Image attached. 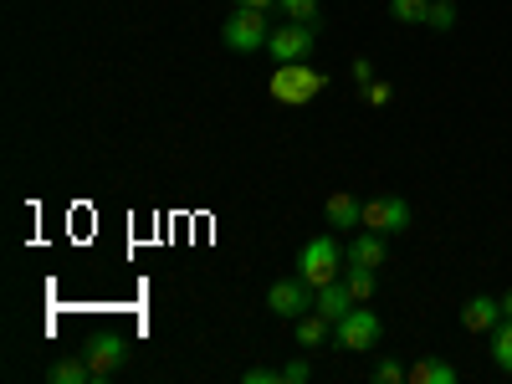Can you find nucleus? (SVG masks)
I'll use <instances>...</instances> for the list:
<instances>
[{
    "instance_id": "obj_1",
    "label": "nucleus",
    "mask_w": 512,
    "mask_h": 384,
    "mask_svg": "<svg viewBox=\"0 0 512 384\" xmlns=\"http://www.w3.org/2000/svg\"><path fill=\"white\" fill-rule=\"evenodd\" d=\"M323 88H328V72L313 67V62H277V72H272V98L287 103V108L313 103Z\"/></svg>"
},
{
    "instance_id": "obj_2",
    "label": "nucleus",
    "mask_w": 512,
    "mask_h": 384,
    "mask_svg": "<svg viewBox=\"0 0 512 384\" xmlns=\"http://www.w3.org/2000/svg\"><path fill=\"white\" fill-rule=\"evenodd\" d=\"M344 262H349V256H344V246H338V236L323 231V236L303 241V251H297V277L318 292V287L338 282V267H344Z\"/></svg>"
},
{
    "instance_id": "obj_3",
    "label": "nucleus",
    "mask_w": 512,
    "mask_h": 384,
    "mask_svg": "<svg viewBox=\"0 0 512 384\" xmlns=\"http://www.w3.org/2000/svg\"><path fill=\"white\" fill-rule=\"evenodd\" d=\"M379 333H384L379 313H369L364 303H354L344 318L333 323V349H344V354H369V349H379Z\"/></svg>"
},
{
    "instance_id": "obj_4",
    "label": "nucleus",
    "mask_w": 512,
    "mask_h": 384,
    "mask_svg": "<svg viewBox=\"0 0 512 384\" xmlns=\"http://www.w3.org/2000/svg\"><path fill=\"white\" fill-rule=\"evenodd\" d=\"M221 36H226V47L231 52H262L267 47V11H256V6H236L231 16H226V26H221Z\"/></svg>"
},
{
    "instance_id": "obj_5",
    "label": "nucleus",
    "mask_w": 512,
    "mask_h": 384,
    "mask_svg": "<svg viewBox=\"0 0 512 384\" xmlns=\"http://www.w3.org/2000/svg\"><path fill=\"white\" fill-rule=\"evenodd\" d=\"M318 47V26H297V21H277V31L267 36V52L277 62H308Z\"/></svg>"
},
{
    "instance_id": "obj_6",
    "label": "nucleus",
    "mask_w": 512,
    "mask_h": 384,
    "mask_svg": "<svg viewBox=\"0 0 512 384\" xmlns=\"http://www.w3.org/2000/svg\"><path fill=\"white\" fill-rule=\"evenodd\" d=\"M364 226L379 231V236H400V231H410V205L400 195H369L364 200Z\"/></svg>"
},
{
    "instance_id": "obj_7",
    "label": "nucleus",
    "mask_w": 512,
    "mask_h": 384,
    "mask_svg": "<svg viewBox=\"0 0 512 384\" xmlns=\"http://www.w3.org/2000/svg\"><path fill=\"white\" fill-rule=\"evenodd\" d=\"M313 297H318V292H313L303 277H282V282L267 287V308H272L277 318H292V323H297L303 313H313Z\"/></svg>"
},
{
    "instance_id": "obj_8",
    "label": "nucleus",
    "mask_w": 512,
    "mask_h": 384,
    "mask_svg": "<svg viewBox=\"0 0 512 384\" xmlns=\"http://www.w3.org/2000/svg\"><path fill=\"white\" fill-rule=\"evenodd\" d=\"M323 221H328V231H359L364 226V200L349 195V190H333L328 205H323Z\"/></svg>"
},
{
    "instance_id": "obj_9",
    "label": "nucleus",
    "mask_w": 512,
    "mask_h": 384,
    "mask_svg": "<svg viewBox=\"0 0 512 384\" xmlns=\"http://www.w3.org/2000/svg\"><path fill=\"white\" fill-rule=\"evenodd\" d=\"M497 323H502V297L477 292V297H466V303H461V328L466 333H492Z\"/></svg>"
},
{
    "instance_id": "obj_10",
    "label": "nucleus",
    "mask_w": 512,
    "mask_h": 384,
    "mask_svg": "<svg viewBox=\"0 0 512 384\" xmlns=\"http://www.w3.org/2000/svg\"><path fill=\"white\" fill-rule=\"evenodd\" d=\"M82 359L93 364V379H103V374H113L128 359V344L118 333H103V338H93V344H82Z\"/></svg>"
},
{
    "instance_id": "obj_11",
    "label": "nucleus",
    "mask_w": 512,
    "mask_h": 384,
    "mask_svg": "<svg viewBox=\"0 0 512 384\" xmlns=\"http://www.w3.org/2000/svg\"><path fill=\"white\" fill-rule=\"evenodd\" d=\"M292 344L303 349V354H313L318 344H333V318H323L318 308L303 313V318H297V338H292Z\"/></svg>"
},
{
    "instance_id": "obj_12",
    "label": "nucleus",
    "mask_w": 512,
    "mask_h": 384,
    "mask_svg": "<svg viewBox=\"0 0 512 384\" xmlns=\"http://www.w3.org/2000/svg\"><path fill=\"white\" fill-rule=\"evenodd\" d=\"M349 267H374L379 272V262H384V236L379 231H369V226H359V236L349 241Z\"/></svg>"
},
{
    "instance_id": "obj_13",
    "label": "nucleus",
    "mask_w": 512,
    "mask_h": 384,
    "mask_svg": "<svg viewBox=\"0 0 512 384\" xmlns=\"http://www.w3.org/2000/svg\"><path fill=\"white\" fill-rule=\"evenodd\" d=\"M313 308L323 313V318H344L349 308H354V292H349V282L344 277H338V282H328V287H318V297H313Z\"/></svg>"
},
{
    "instance_id": "obj_14",
    "label": "nucleus",
    "mask_w": 512,
    "mask_h": 384,
    "mask_svg": "<svg viewBox=\"0 0 512 384\" xmlns=\"http://www.w3.org/2000/svg\"><path fill=\"white\" fill-rule=\"evenodd\" d=\"M410 384H456V364H446L436 354H420L410 364Z\"/></svg>"
},
{
    "instance_id": "obj_15",
    "label": "nucleus",
    "mask_w": 512,
    "mask_h": 384,
    "mask_svg": "<svg viewBox=\"0 0 512 384\" xmlns=\"http://www.w3.org/2000/svg\"><path fill=\"white\" fill-rule=\"evenodd\" d=\"M487 338H492V344H487V349H492V364H497L502 374H512V318H502Z\"/></svg>"
},
{
    "instance_id": "obj_16",
    "label": "nucleus",
    "mask_w": 512,
    "mask_h": 384,
    "mask_svg": "<svg viewBox=\"0 0 512 384\" xmlns=\"http://www.w3.org/2000/svg\"><path fill=\"white\" fill-rule=\"evenodd\" d=\"M277 16L282 21H297V26H323L318 0H277Z\"/></svg>"
},
{
    "instance_id": "obj_17",
    "label": "nucleus",
    "mask_w": 512,
    "mask_h": 384,
    "mask_svg": "<svg viewBox=\"0 0 512 384\" xmlns=\"http://www.w3.org/2000/svg\"><path fill=\"white\" fill-rule=\"evenodd\" d=\"M88 379H93V364L82 359V354H77V359H57V364H52V384H88Z\"/></svg>"
},
{
    "instance_id": "obj_18",
    "label": "nucleus",
    "mask_w": 512,
    "mask_h": 384,
    "mask_svg": "<svg viewBox=\"0 0 512 384\" xmlns=\"http://www.w3.org/2000/svg\"><path fill=\"white\" fill-rule=\"evenodd\" d=\"M344 282H349V292H354V303H369L374 287H379L374 267H349V272H344Z\"/></svg>"
},
{
    "instance_id": "obj_19",
    "label": "nucleus",
    "mask_w": 512,
    "mask_h": 384,
    "mask_svg": "<svg viewBox=\"0 0 512 384\" xmlns=\"http://www.w3.org/2000/svg\"><path fill=\"white\" fill-rule=\"evenodd\" d=\"M425 11H431V0H390V16L405 26H425Z\"/></svg>"
},
{
    "instance_id": "obj_20",
    "label": "nucleus",
    "mask_w": 512,
    "mask_h": 384,
    "mask_svg": "<svg viewBox=\"0 0 512 384\" xmlns=\"http://www.w3.org/2000/svg\"><path fill=\"white\" fill-rule=\"evenodd\" d=\"M425 26H431V31H451V26H456V0H431Z\"/></svg>"
},
{
    "instance_id": "obj_21",
    "label": "nucleus",
    "mask_w": 512,
    "mask_h": 384,
    "mask_svg": "<svg viewBox=\"0 0 512 384\" xmlns=\"http://www.w3.org/2000/svg\"><path fill=\"white\" fill-rule=\"evenodd\" d=\"M374 379H379V384H405V379H410V364H400V359H379V364H374Z\"/></svg>"
},
{
    "instance_id": "obj_22",
    "label": "nucleus",
    "mask_w": 512,
    "mask_h": 384,
    "mask_svg": "<svg viewBox=\"0 0 512 384\" xmlns=\"http://www.w3.org/2000/svg\"><path fill=\"white\" fill-rule=\"evenodd\" d=\"M359 98H364L369 108H384V103H390V98H395V88H390V82H384V77H374V82H369V88H359Z\"/></svg>"
},
{
    "instance_id": "obj_23",
    "label": "nucleus",
    "mask_w": 512,
    "mask_h": 384,
    "mask_svg": "<svg viewBox=\"0 0 512 384\" xmlns=\"http://www.w3.org/2000/svg\"><path fill=\"white\" fill-rule=\"evenodd\" d=\"M241 384H287V379H282V369H246Z\"/></svg>"
},
{
    "instance_id": "obj_24",
    "label": "nucleus",
    "mask_w": 512,
    "mask_h": 384,
    "mask_svg": "<svg viewBox=\"0 0 512 384\" xmlns=\"http://www.w3.org/2000/svg\"><path fill=\"white\" fill-rule=\"evenodd\" d=\"M282 379H287V384H308V364H303V359L282 364Z\"/></svg>"
},
{
    "instance_id": "obj_25",
    "label": "nucleus",
    "mask_w": 512,
    "mask_h": 384,
    "mask_svg": "<svg viewBox=\"0 0 512 384\" xmlns=\"http://www.w3.org/2000/svg\"><path fill=\"white\" fill-rule=\"evenodd\" d=\"M354 82H359V88H369V82H374V62L369 57H354Z\"/></svg>"
},
{
    "instance_id": "obj_26",
    "label": "nucleus",
    "mask_w": 512,
    "mask_h": 384,
    "mask_svg": "<svg viewBox=\"0 0 512 384\" xmlns=\"http://www.w3.org/2000/svg\"><path fill=\"white\" fill-rule=\"evenodd\" d=\"M241 6H256V11H272L277 0H241Z\"/></svg>"
},
{
    "instance_id": "obj_27",
    "label": "nucleus",
    "mask_w": 512,
    "mask_h": 384,
    "mask_svg": "<svg viewBox=\"0 0 512 384\" xmlns=\"http://www.w3.org/2000/svg\"><path fill=\"white\" fill-rule=\"evenodd\" d=\"M502 318H512V292L502 297Z\"/></svg>"
},
{
    "instance_id": "obj_28",
    "label": "nucleus",
    "mask_w": 512,
    "mask_h": 384,
    "mask_svg": "<svg viewBox=\"0 0 512 384\" xmlns=\"http://www.w3.org/2000/svg\"><path fill=\"white\" fill-rule=\"evenodd\" d=\"M236 6H241V0H236Z\"/></svg>"
}]
</instances>
